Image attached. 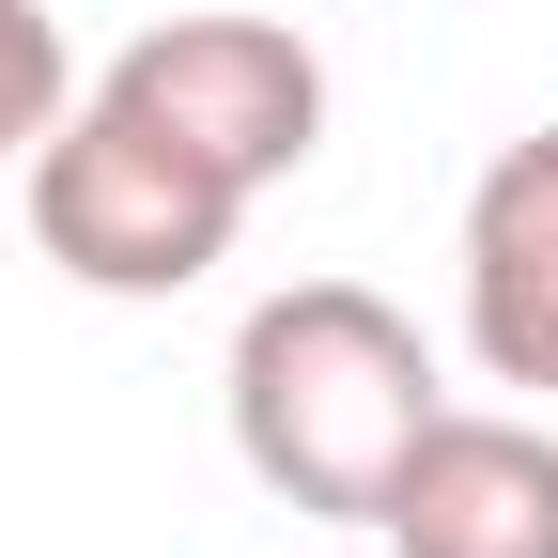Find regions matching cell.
I'll return each instance as SVG.
<instances>
[{"instance_id":"obj_1","label":"cell","mask_w":558,"mask_h":558,"mask_svg":"<svg viewBox=\"0 0 558 558\" xmlns=\"http://www.w3.org/2000/svg\"><path fill=\"white\" fill-rule=\"evenodd\" d=\"M435 418H450L435 341L373 279H295V295H264L233 326V450L264 497H295L326 527H373Z\"/></svg>"},{"instance_id":"obj_2","label":"cell","mask_w":558,"mask_h":558,"mask_svg":"<svg viewBox=\"0 0 558 558\" xmlns=\"http://www.w3.org/2000/svg\"><path fill=\"white\" fill-rule=\"evenodd\" d=\"M233 233H248V186L202 171L186 140H156L109 94H78L62 140L32 156V248L78 295H186V279L233 264Z\"/></svg>"},{"instance_id":"obj_3","label":"cell","mask_w":558,"mask_h":558,"mask_svg":"<svg viewBox=\"0 0 558 558\" xmlns=\"http://www.w3.org/2000/svg\"><path fill=\"white\" fill-rule=\"evenodd\" d=\"M94 94L140 109L156 140H186L202 171H233L248 202L326 156V62H311V32H279V16H156V32L109 47Z\"/></svg>"},{"instance_id":"obj_4","label":"cell","mask_w":558,"mask_h":558,"mask_svg":"<svg viewBox=\"0 0 558 558\" xmlns=\"http://www.w3.org/2000/svg\"><path fill=\"white\" fill-rule=\"evenodd\" d=\"M373 543L388 558H558V435L497 418V403H450L418 435V465L388 481Z\"/></svg>"},{"instance_id":"obj_5","label":"cell","mask_w":558,"mask_h":558,"mask_svg":"<svg viewBox=\"0 0 558 558\" xmlns=\"http://www.w3.org/2000/svg\"><path fill=\"white\" fill-rule=\"evenodd\" d=\"M465 357L558 403V124H527L465 186Z\"/></svg>"},{"instance_id":"obj_6","label":"cell","mask_w":558,"mask_h":558,"mask_svg":"<svg viewBox=\"0 0 558 558\" xmlns=\"http://www.w3.org/2000/svg\"><path fill=\"white\" fill-rule=\"evenodd\" d=\"M62 109H78V47H62L47 0H0V156H47Z\"/></svg>"}]
</instances>
